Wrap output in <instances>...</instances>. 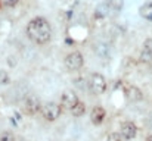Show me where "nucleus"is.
Listing matches in <instances>:
<instances>
[{
  "mask_svg": "<svg viewBox=\"0 0 152 141\" xmlns=\"http://www.w3.org/2000/svg\"><path fill=\"white\" fill-rule=\"evenodd\" d=\"M27 37L36 44H46L52 38V25L43 16H36L27 24Z\"/></svg>",
  "mask_w": 152,
  "mask_h": 141,
  "instance_id": "1",
  "label": "nucleus"
},
{
  "mask_svg": "<svg viewBox=\"0 0 152 141\" xmlns=\"http://www.w3.org/2000/svg\"><path fill=\"white\" fill-rule=\"evenodd\" d=\"M87 85L93 96H100L106 90V79L102 74H92L87 81Z\"/></svg>",
  "mask_w": 152,
  "mask_h": 141,
  "instance_id": "2",
  "label": "nucleus"
},
{
  "mask_svg": "<svg viewBox=\"0 0 152 141\" xmlns=\"http://www.w3.org/2000/svg\"><path fill=\"white\" fill-rule=\"evenodd\" d=\"M41 115H43L44 121L47 122H53L56 121L62 113V106L59 103H55V101H47L41 106Z\"/></svg>",
  "mask_w": 152,
  "mask_h": 141,
  "instance_id": "3",
  "label": "nucleus"
},
{
  "mask_svg": "<svg viewBox=\"0 0 152 141\" xmlns=\"http://www.w3.org/2000/svg\"><path fill=\"white\" fill-rule=\"evenodd\" d=\"M65 66L68 70H71V72H75V70H80L83 66H84V57L83 55L78 51V50H74L71 53H68V55L65 56Z\"/></svg>",
  "mask_w": 152,
  "mask_h": 141,
  "instance_id": "4",
  "label": "nucleus"
},
{
  "mask_svg": "<svg viewBox=\"0 0 152 141\" xmlns=\"http://www.w3.org/2000/svg\"><path fill=\"white\" fill-rule=\"evenodd\" d=\"M41 101L37 96L34 94H27L24 97V112L27 115H31V116H34L37 115L40 110H41Z\"/></svg>",
  "mask_w": 152,
  "mask_h": 141,
  "instance_id": "5",
  "label": "nucleus"
},
{
  "mask_svg": "<svg viewBox=\"0 0 152 141\" xmlns=\"http://www.w3.org/2000/svg\"><path fill=\"white\" fill-rule=\"evenodd\" d=\"M120 134L124 140H133V138H136L137 135V127H136V123L131 122V121H125L121 123V127H120Z\"/></svg>",
  "mask_w": 152,
  "mask_h": 141,
  "instance_id": "6",
  "label": "nucleus"
},
{
  "mask_svg": "<svg viewBox=\"0 0 152 141\" xmlns=\"http://www.w3.org/2000/svg\"><path fill=\"white\" fill-rule=\"evenodd\" d=\"M80 100H78V97L77 94H75L74 91H65L61 97V106H62V109H66V110H72V107L75 104H77Z\"/></svg>",
  "mask_w": 152,
  "mask_h": 141,
  "instance_id": "7",
  "label": "nucleus"
},
{
  "mask_svg": "<svg viewBox=\"0 0 152 141\" xmlns=\"http://www.w3.org/2000/svg\"><path fill=\"white\" fill-rule=\"evenodd\" d=\"M140 62L148 63V65L152 62V37L146 38L145 41H143L142 51H140Z\"/></svg>",
  "mask_w": 152,
  "mask_h": 141,
  "instance_id": "8",
  "label": "nucleus"
},
{
  "mask_svg": "<svg viewBox=\"0 0 152 141\" xmlns=\"http://www.w3.org/2000/svg\"><path fill=\"white\" fill-rule=\"evenodd\" d=\"M106 118V112L102 106H95L90 112V121L93 125H100Z\"/></svg>",
  "mask_w": 152,
  "mask_h": 141,
  "instance_id": "9",
  "label": "nucleus"
},
{
  "mask_svg": "<svg viewBox=\"0 0 152 141\" xmlns=\"http://www.w3.org/2000/svg\"><path fill=\"white\" fill-rule=\"evenodd\" d=\"M124 93H125V97H127L131 103H137V101L143 100V93L136 85H129L127 88H125Z\"/></svg>",
  "mask_w": 152,
  "mask_h": 141,
  "instance_id": "10",
  "label": "nucleus"
},
{
  "mask_svg": "<svg viewBox=\"0 0 152 141\" xmlns=\"http://www.w3.org/2000/svg\"><path fill=\"white\" fill-rule=\"evenodd\" d=\"M139 15L146 21H152V2H146L139 7Z\"/></svg>",
  "mask_w": 152,
  "mask_h": 141,
  "instance_id": "11",
  "label": "nucleus"
},
{
  "mask_svg": "<svg viewBox=\"0 0 152 141\" xmlns=\"http://www.w3.org/2000/svg\"><path fill=\"white\" fill-rule=\"evenodd\" d=\"M93 50L95 53L99 56V57H108L109 56V46L105 43H95V46H93Z\"/></svg>",
  "mask_w": 152,
  "mask_h": 141,
  "instance_id": "12",
  "label": "nucleus"
},
{
  "mask_svg": "<svg viewBox=\"0 0 152 141\" xmlns=\"http://www.w3.org/2000/svg\"><path fill=\"white\" fill-rule=\"evenodd\" d=\"M71 113L74 115L75 118H80V116H83L84 113H86V103L84 101H78L77 104L72 107V110H71Z\"/></svg>",
  "mask_w": 152,
  "mask_h": 141,
  "instance_id": "13",
  "label": "nucleus"
},
{
  "mask_svg": "<svg viewBox=\"0 0 152 141\" xmlns=\"http://www.w3.org/2000/svg\"><path fill=\"white\" fill-rule=\"evenodd\" d=\"M15 140H16V137L11 131H3L2 134H0V141H15Z\"/></svg>",
  "mask_w": 152,
  "mask_h": 141,
  "instance_id": "14",
  "label": "nucleus"
},
{
  "mask_svg": "<svg viewBox=\"0 0 152 141\" xmlns=\"http://www.w3.org/2000/svg\"><path fill=\"white\" fill-rule=\"evenodd\" d=\"M18 3H19V0H0V5H2V7H6V9L15 7Z\"/></svg>",
  "mask_w": 152,
  "mask_h": 141,
  "instance_id": "15",
  "label": "nucleus"
},
{
  "mask_svg": "<svg viewBox=\"0 0 152 141\" xmlns=\"http://www.w3.org/2000/svg\"><path fill=\"white\" fill-rule=\"evenodd\" d=\"M124 138L121 137L120 132H111V134L108 135V140L106 141H123Z\"/></svg>",
  "mask_w": 152,
  "mask_h": 141,
  "instance_id": "16",
  "label": "nucleus"
},
{
  "mask_svg": "<svg viewBox=\"0 0 152 141\" xmlns=\"http://www.w3.org/2000/svg\"><path fill=\"white\" fill-rule=\"evenodd\" d=\"M9 75H7L5 70H0V84H9Z\"/></svg>",
  "mask_w": 152,
  "mask_h": 141,
  "instance_id": "17",
  "label": "nucleus"
},
{
  "mask_svg": "<svg viewBox=\"0 0 152 141\" xmlns=\"http://www.w3.org/2000/svg\"><path fill=\"white\" fill-rule=\"evenodd\" d=\"M148 122H149V127L152 128V112L149 113V116H148Z\"/></svg>",
  "mask_w": 152,
  "mask_h": 141,
  "instance_id": "18",
  "label": "nucleus"
},
{
  "mask_svg": "<svg viewBox=\"0 0 152 141\" xmlns=\"http://www.w3.org/2000/svg\"><path fill=\"white\" fill-rule=\"evenodd\" d=\"M145 141H152V134H149L148 137H146V140Z\"/></svg>",
  "mask_w": 152,
  "mask_h": 141,
  "instance_id": "19",
  "label": "nucleus"
},
{
  "mask_svg": "<svg viewBox=\"0 0 152 141\" xmlns=\"http://www.w3.org/2000/svg\"><path fill=\"white\" fill-rule=\"evenodd\" d=\"M149 65H151V68H152V62H151V63H149Z\"/></svg>",
  "mask_w": 152,
  "mask_h": 141,
  "instance_id": "20",
  "label": "nucleus"
}]
</instances>
